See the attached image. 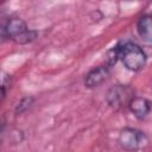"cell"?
<instances>
[{
	"label": "cell",
	"instance_id": "cell-1",
	"mask_svg": "<svg viewBox=\"0 0 152 152\" xmlns=\"http://www.w3.org/2000/svg\"><path fill=\"white\" fill-rule=\"evenodd\" d=\"M37 31L30 30L20 18H10L1 26V37L11 39L17 44H27L37 38Z\"/></svg>",
	"mask_w": 152,
	"mask_h": 152
},
{
	"label": "cell",
	"instance_id": "cell-9",
	"mask_svg": "<svg viewBox=\"0 0 152 152\" xmlns=\"http://www.w3.org/2000/svg\"><path fill=\"white\" fill-rule=\"evenodd\" d=\"M33 101H34V99L32 97V96H26V97H23L18 103H17V106H15V113L17 114H20V113H23V112H25L32 103H33Z\"/></svg>",
	"mask_w": 152,
	"mask_h": 152
},
{
	"label": "cell",
	"instance_id": "cell-3",
	"mask_svg": "<svg viewBox=\"0 0 152 152\" xmlns=\"http://www.w3.org/2000/svg\"><path fill=\"white\" fill-rule=\"evenodd\" d=\"M119 145L122 150L127 152H137L144 148L148 144V139L146 134L137 128L125 127L120 131L118 138Z\"/></svg>",
	"mask_w": 152,
	"mask_h": 152
},
{
	"label": "cell",
	"instance_id": "cell-5",
	"mask_svg": "<svg viewBox=\"0 0 152 152\" xmlns=\"http://www.w3.org/2000/svg\"><path fill=\"white\" fill-rule=\"evenodd\" d=\"M109 76V66L107 64L99 65L91 69L84 77V86L87 88H95L102 84Z\"/></svg>",
	"mask_w": 152,
	"mask_h": 152
},
{
	"label": "cell",
	"instance_id": "cell-4",
	"mask_svg": "<svg viewBox=\"0 0 152 152\" xmlns=\"http://www.w3.org/2000/svg\"><path fill=\"white\" fill-rule=\"evenodd\" d=\"M133 97H134L133 89L129 86L115 84L108 89L106 95V101L112 108L120 109L125 106L128 107V103Z\"/></svg>",
	"mask_w": 152,
	"mask_h": 152
},
{
	"label": "cell",
	"instance_id": "cell-6",
	"mask_svg": "<svg viewBox=\"0 0 152 152\" xmlns=\"http://www.w3.org/2000/svg\"><path fill=\"white\" fill-rule=\"evenodd\" d=\"M151 108H152V102L142 96H134L128 103V109L131 110V113H133V115L140 120L145 119L148 115Z\"/></svg>",
	"mask_w": 152,
	"mask_h": 152
},
{
	"label": "cell",
	"instance_id": "cell-2",
	"mask_svg": "<svg viewBox=\"0 0 152 152\" xmlns=\"http://www.w3.org/2000/svg\"><path fill=\"white\" fill-rule=\"evenodd\" d=\"M120 59L124 66L131 71H140L147 61V56L142 48L132 42L121 43Z\"/></svg>",
	"mask_w": 152,
	"mask_h": 152
},
{
	"label": "cell",
	"instance_id": "cell-8",
	"mask_svg": "<svg viewBox=\"0 0 152 152\" xmlns=\"http://www.w3.org/2000/svg\"><path fill=\"white\" fill-rule=\"evenodd\" d=\"M120 50H121V43H118L115 46H113L110 50L107 51V65L110 68L113 66L118 59H120Z\"/></svg>",
	"mask_w": 152,
	"mask_h": 152
},
{
	"label": "cell",
	"instance_id": "cell-7",
	"mask_svg": "<svg viewBox=\"0 0 152 152\" xmlns=\"http://www.w3.org/2000/svg\"><path fill=\"white\" fill-rule=\"evenodd\" d=\"M137 32L145 44L152 46V14H144L138 19Z\"/></svg>",
	"mask_w": 152,
	"mask_h": 152
}]
</instances>
